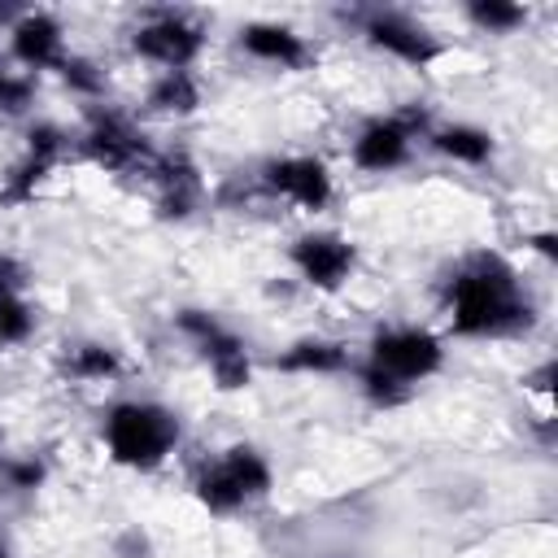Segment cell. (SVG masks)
<instances>
[{
  "label": "cell",
  "instance_id": "1",
  "mask_svg": "<svg viewBox=\"0 0 558 558\" xmlns=\"http://www.w3.org/2000/svg\"><path fill=\"white\" fill-rule=\"evenodd\" d=\"M458 336H506L532 327V305L519 296L514 270L497 253H475L445 288Z\"/></svg>",
  "mask_w": 558,
  "mask_h": 558
},
{
  "label": "cell",
  "instance_id": "2",
  "mask_svg": "<svg viewBox=\"0 0 558 558\" xmlns=\"http://www.w3.org/2000/svg\"><path fill=\"white\" fill-rule=\"evenodd\" d=\"M179 440V418L166 405L153 401H118L105 414V445L113 453V462L135 466V471H153Z\"/></svg>",
  "mask_w": 558,
  "mask_h": 558
},
{
  "label": "cell",
  "instance_id": "3",
  "mask_svg": "<svg viewBox=\"0 0 558 558\" xmlns=\"http://www.w3.org/2000/svg\"><path fill=\"white\" fill-rule=\"evenodd\" d=\"M174 323H179V331H187L201 344V353H205V362H209V371H214L222 392H235V388L248 384V353H244V340L235 331H227L205 310H179Z\"/></svg>",
  "mask_w": 558,
  "mask_h": 558
},
{
  "label": "cell",
  "instance_id": "4",
  "mask_svg": "<svg viewBox=\"0 0 558 558\" xmlns=\"http://www.w3.org/2000/svg\"><path fill=\"white\" fill-rule=\"evenodd\" d=\"M440 340L432 331H418V327H388L371 340V357L366 366L401 379V384H414V379H427L436 366H440Z\"/></svg>",
  "mask_w": 558,
  "mask_h": 558
},
{
  "label": "cell",
  "instance_id": "5",
  "mask_svg": "<svg viewBox=\"0 0 558 558\" xmlns=\"http://www.w3.org/2000/svg\"><path fill=\"white\" fill-rule=\"evenodd\" d=\"M423 126H427L423 109H410V113H397V118H379L353 140V161L362 170H392V166H401L410 157V140Z\"/></svg>",
  "mask_w": 558,
  "mask_h": 558
},
{
  "label": "cell",
  "instance_id": "6",
  "mask_svg": "<svg viewBox=\"0 0 558 558\" xmlns=\"http://www.w3.org/2000/svg\"><path fill=\"white\" fill-rule=\"evenodd\" d=\"M201 44H205L201 26H192V22L179 17V13H161V17H153L148 26H140V31L131 35V48H135L140 57L166 65V70H187V65L196 61Z\"/></svg>",
  "mask_w": 558,
  "mask_h": 558
},
{
  "label": "cell",
  "instance_id": "7",
  "mask_svg": "<svg viewBox=\"0 0 558 558\" xmlns=\"http://www.w3.org/2000/svg\"><path fill=\"white\" fill-rule=\"evenodd\" d=\"M353 257H357L353 244L344 235H336V231H314V235H301L292 244V262H296L301 279L310 288H323V292H336L349 279Z\"/></svg>",
  "mask_w": 558,
  "mask_h": 558
},
{
  "label": "cell",
  "instance_id": "8",
  "mask_svg": "<svg viewBox=\"0 0 558 558\" xmlns=\"http://www.w3.org/2000/svg\"><path fill=\"white\" fill-rule=\"evenodd\" d=\"M262 183L288 201H296L301 209H323L331 201V174L318 157H279L262 170Z\"/></svg>",
  "mask_w": 558,
  "mask_h": 558
},
{
  "label": "cell",
  "instance_id": "9",
  "mask_svg": "<svg viewBox=\"0 0 558 558\" xmlns=\"http://www.w3.org/2000/svg\"><path fill=\"white\" fill-rule=\"evenodd\" d=\"M366 39H371L375 48L392 52V57L405 61V65H432V61L440 57L436 35H432L427 26L401 17V13H371V17H366Z\"/></svg>",
  "mask_w": 558,
  "mask_h": 558
},
{
  "label": "cell",
  "instance_id": "10",
  "mask_svg": "<svg viewBox=\"0 0 558 558\" xmlns=\"http://www.w3.org/2000/svg\"><path fill=\"white\" fill-rule=\"evenodd\" d=\"M83 153H87L96 166H105V170H126V166H135L140 157H148V144H144V135H140L126 118L100 113V118L92 122V131L83 135Z\"/></svg>",
  "mask_w": 558,
  "mask_h": 558
},
{
  "label": "cell",
  "instance_id": "11",
  "mask_svg": "<svg viewBox=\"0 0 558 558\" xmlns=\"http://www.w3.org/2000/svg\"><path fill=\"white\" fill-rule=\"evenodd\" d=\"M13 57L31 70L61 65V22L48 13H26L13 26Z\"/></svg>",
  "mask_w": 558,
  "mask_h": 558
},
{
  "label": "cell",
  "instance_id": "12",
  "mask_svg": "<svg viewBox=\"0 0 558 558\" xmlns=\"http://www.w3.org/2000/svg\"><path fill=\"white\" fill-rule=\"evenodd\" d=\"M240 48L257 61H275V65H301L310 57L305 39L292 31V26H279V22H248L240 31Z\"/></svg>",
  "mask_w": 558,
  "mask_h": 558
},
{
  "label": "cell",
  "instance_id": "13",
  "mask_svg": "<svg viewBox=\"0 0 558 558\" xmlns=\"http://www.w3.org/2000/svg\"><path fill=\"white\" fill-rule=\"evenodd\" d=\"M275 366L292 375H336L349 366V349L336 340H296L288 353L275 357Z\"/></svg>",
  "mask_w": 558,
  "mask_h": 558
},
{
  "label": "cell",
  "instance_id": "14",
  "mask_svg": "<svg viewBox=\"0 0 558 558\" xmlns=\"http://www.w3.org/2000/svg\"><path fill=\"white\" fill-rule=\"evenodd\" d=\"M201 196V179L183 157H166L161 161V214L166 218H187L192 205Z\"/></svg>",
  "mask_w": 558,
  "mask_h": 558
},
{
  "label": "cell",
  "instance_id": "15",
  "mask_svg": "<svg viewBox=\"0 0 558 558\" xmlns=\"http://www.w3.org/2000/svg\"><path fill=\"white\" fill-rule=\"evenodd\" d=\"M148 105L157 109V113H192L196 105H201V87H196V78L187 74V70H166L157 83H153V92H148Z\"/></svg>",
  "mask_w": 558,
  "mask_h": 558
},
{
  "label": "cell",
  "instance_id": "16",
  "mask_svg": "<svg viewBox=\"0 0 558 558\" xmlns=\"http://www.w3.org/2000/svg\"><path fill=\"white\" fill-rule=\"evenodd\" d=\"M218 466L231 475V484L244 493V501H248V497H262V493L270 488V466H266V458H262L257 449H248V445L227 449V458H222Z\"/></svg>",
  "mask_w": 558,
  "mask_h": 558
},
{
  "label": "cell",
  "instance_id": "17",
  "mask_svg": "<svg viewBox=\"0 0 558 558\" xmlns=\"http://www.w3.org/2000/svg\"><path fill=\"white\" fill-rule=\"evenodd\" d=\"M432 144H436V153H445L453 161H471V166L493 157V140L480 126H445V131L432 135Z\"/></svg>",
  "mask_w": 558,
  "mask_h": 558
},
{
  "label": "cell",
  "instance_id": "18",
  "mask_svg": "<svg viewBox=\"0 0 558 558\" xmlns=\"http://www.w3.org/2000/svg\"><path fill=\"white\" fill-rule=\"evenodd\" d=\"M196 501L205 510H214V514H231V510L244 506V493L231 484V475L222 466H209V471L196 475Z\"/></svg>",
  "mask_w": 558,
  "mask_h": 558
},
{
  "label": "cell",
  "instance_id": "19",
  "mask_svg": "<svg viewBox=\"0 0 558 558\" xmlns=\"http://www.w3.org/2000/svg\"><path fill=\"white\" fill-rule=\"evenodd\" d=\"M466 13H471V22L484 26V31H514V26L527 22V9H519V4H510V0H475Z\"/></svg>",
  "mask_w": 558,
  "mask_h": 558
},
{
  "label": "cell",
  "instance_id": "20",
  "mask_svg": "<svg viewBox=\"0 0 558 558\" xmlns=\"http://www.w3.org/2000/svg\"><path fill=\"white\" fill-rule=\"evenodd\" d=\"M70 375H78V379H109V375H118V353L105 349V344H78L70 353Z\"/></svg>",
  "mask_w": 558,
  "mask_h": 558
},
{
  "label": "cell",
  "instance_id": "21",
  "mask_svg": "<svg viewBox=\"0 0 558 558\" xmlns=\"http://www.w3.org/2000/svg\"><path fill=\"white\" fill-rule=\"evenodd\" d=\"M35 331V314L22 296H0V340L4 344H17Z\"/></svg>",
  "mask_w": 558,
  "mask_h": 558
},
{
  "label": "cell",
  "instance_id": "22",
  "mask_svg": "<svg viewBox=\"0 0 558 558\" xmlns=\"http://www.w3.org/2000/svg\"><path fill=\"white\" fill-rule=\"evenodd\" d=\"M362 392H366L375 405L392 410V405H401V401L410 397V384H401V379H392V375H384V371H375V366H362Z\"/></svg>",
  "mask_w": 558,
  "mask_h": 558
},
{
  "label": "cell",
  "instance_id": "23",
  "mask_svg": "<svg viewBox=\"0 0 558 558\" xmlns=\"http://www.w3.org/2000/svg\"><path fill=\"white\" fill-rule=\"evenodd\" d=\"M52 166L48 161H39V157H26L17 170H13V179H9V187H4V205H22V201H31L35 196V187H39V179L48 174Z\"/></svg>",
  "mask_w": 558,
  "mask_h": 558
},
{
  "label": "cell",
  "instance_id": "24",
  "mask_svg": "<svg viewBox=\"0 0 558 558\" xmlns=\"http://www.w3.org/2000/svg\"><path fill=\"white\" fill-rule=\"evenodd\" d=\"M61 78L74 87V92H83V96H96L100 87H105V74L92 65V61H83V57H61Z\"/></svg>",
  "mask_w": 558,
  "mask_h": 558
},
{
  "label": "cell",
  "instance_id": "25",
  "mask_svg": "<svg viewBox=\"0 0 558 558\" xmlns=\"http://www.w3.org/2000/svg\"><path fill=\"white\" fill-rule=\"evenodd\" d=\"M61 148H65V135L52 126V122H39V126H31L26 131V157H39V161H57L61 157Z\"/></svg>",
  "mask_w": 558,
  "mask_h": 558
},
{
  "label": "cell",
  "instance_id": "26",
  "mask_svg": "<svg viewBox=\"0 0 558 558\" xmlns=\"http://www.w3.org/2000/svg\"><path fill=\"white\" fill-rule=\"evenodd\" d=\"M0 475L9 480V488L31 493V488L44 484V462H35V458H0Z\"/></svg>",
  "mask_w": 558,
  "mask_h": 558
},
{
  "label": "cell",
  "instance_id": "27",
  "mask_svg": "<svg viewBox=\"0 0 558 558\" xmlns=\"http://www.w3.org/2000/svg\"><path fill=\"white\" fill-rule=\"evenodd\" d=\"M31 92H35L31 78H13L9 70H0V109H9V113L26 109L31 105Z\"/></svg>",
  "mask_w": 558,
  "mask_h": 558
},
{
  "label": "cell",
  "instance_id": "28",
  "mask_svg": "<svg viewBox=\"0 0 558 558\" xmlns=\"http://www.w3.org/2000/svg\"><path fill=\"white\" fill-rule=\"evenodd\" d=\"M22 283H26L22 262H17L13 253H0V296H17V292H22Z\"/></svg>",
  "mask_w": 558,
  "mask_h": 558
},
{
  "label": "cell",
  "instance_id": "29",
  "mask_svg": "<svg viewBox=\"0 0 558 558\" xmlns=\"http://www.w3.org/2000/svg\"><path fill=\"white\" fill-rule=\"evenodd\" d=\"M118 554H126V558H144V554H148V541H144L140 532H126V536L118 541Z\"/></svg>",
  "mask_w": 558,
  "mask_h": 558
},
{
  "label": "cell",
  "instance_id": "30",
  "mask_svg": "<svg viewBox=\"0 0 558 558\" xmlns=\"http://www.w3.org/2000/svg\"><path fill=\"white\" fill-rule=\"evenodd\" d=\"M549 379H554V362H541V366L532 371V379H527V384H532L536 392H549Z\"/></svg>",
  "mask_w": 558,
  "mask_h": 558
},
{
  "label": "cell",
  "instance_id": "31",
  "mask_svg": "<svg viewBox=\"0 0 558 558\" xmlns=\"http://www.w3.org/2000/svg\"><path fill=\"white\" fill-rule=\"evenodd\" d=\"M532 244L545 253V257H558V244H554V231H541V235H532Z\"/></svg>",
  "mask_w": 558,
  "mask_h": 558
},
{
  "label": "cell",
  "instance_id": "32",
  "mask_svg": "<svg viewBox=\"0 0 558 558\" xmlns=\"http://www.w3.org/2000/svg\"><path fill=\"white\" fill-rule=\"evenodd\" d=\"M0 558H9V545H0Z\"/></svg>",
  "mask_w": 558,
  "mask_h": 558
}]
</instances>
